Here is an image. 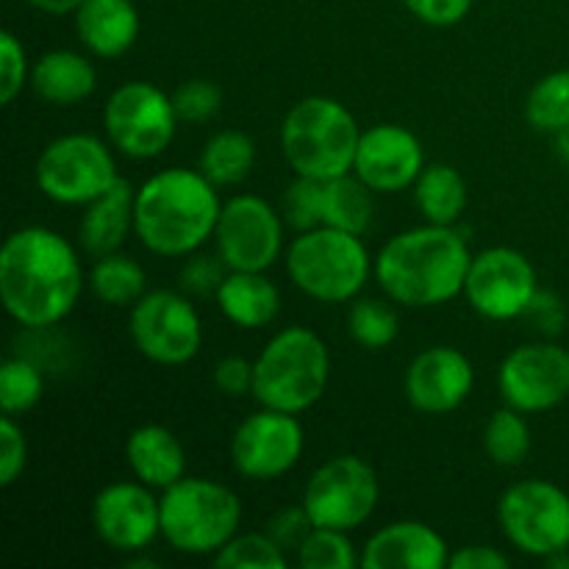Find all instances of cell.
I'll use <instances>...</instances> for the list:
<instances>
[{
    "instance_id": "obj_1",
    "label": "cell",
    "mask_w": 569,
    "mask_h": 569,
    "mask_svg": "<svg viewBox=\"0 0 569 569\" xmlns=\"http://www.w3.org/2000/svg\"><path fill=\"white\" fill-rule=\"evenodd\" d=\"M87 287L81 253L64 233L17 228L0 250V303L22 331H50L76 311Z\"/></svg>"
},
{
    "instance_id": "obj_2",
    "label": "cell",
    "mask_w": 569,
    "mask_h": 569,
    "mask_svg": "<svg viewBox=\"0 0 569 569\" xmlns=\"http://www.w3.org/2000/svg\"><path fill=\"white\" fill-rule=\"evenodd\" d=\"M470 264V244L459 228L422 222L383 242L372 278L400 309H437L465 295Z\"/></svg>"
},
{
    "instance_id": "obj_3",
    "label": "cell",
    "mask_w": 569,
    "mask_h": 569,
    "mask_svg": "<svg viewBox=\"0 0 569 569\" xmlns=\"http://www.w3.org/2000/svg\"><path fill=\"white\" fill-rule=\"evenodd\" d=\"M220 211V189L198 167H167L137 187L133 231L153 256L183 259L214 239Z\"/></svg>"
},
{
    "instance_id": "obj_4",
    "label": "cell",
    "mask_w": 569,
    "mask_h": 569,
    "mask_svg": "<svg viewBox=\"0 0 569 569\" xmlns=\"http://www.w3.org/2000/svg\"><path fill=\"white\" fill-rule=\"evenodd\" d=\"M361 128L353 111L328 94H309L281 122V153L295 176L331 181L353 172Z\"/></svg>"
},
{
    "instance_id": "obj_5",
    "label": "cell",
    "mask_w": 569,
    "mask_h": 569,
    "mask_svg": "<svg viewBox=\"0 0 569 569\" xmlns=\"http://www.w3.org/2000/svg\"><path fill=\"white\" fill-rule=\"evenodd\" d=\"M253 367L256 403L287 415L300 417L315 409L331 383V350L320 333L306 326L272 333Z\"/></svg>"
},
{
    "instance_id": "obj_6",
    "label": "cell",
    "mask_w": 569,
    "mask_h": 569,
    "mask_svg": "<svg viewBox=\"0 0 569 569\" xmlns=\"http://www.w3.org/2000/svg\"><path fill=\"white\" fill-rule=\"evenodd\" d=\"M289 281L317 303H353L376 272L359 233L317 226L300 231L283 253Z\"/></svg>"
},
{
    "instance_id": "obj_7",
    "label": "cell",
    "mask_w": 569,
    "mask_h": 569,
    "mask_svg": "<svg viewBox=\"0 0 569 569\" xmlns=\"http://www.w3.org/2000/svg\"><path fill=\"white\" fill-rule=\"evenodd\" d=\"M161 539L176 553L206 559L226 548L242 528V500L214 478L183 476L159 492Z\"/></svg>"
},
{
    "instance_id": "obj_8",
    "label": "cell",
    "mask_w": 569,
    "mask_h": 569,
    "mask_svg": "<svg viewBox=\"0 0 569 569\" xmlns=\"http://www.w3.org/2000/svg\"><path fill=\"white\" fill-rule=\"evenodd\" d=\"M33 181L53 203L83 209L120 181L114 148L94 133H61L39 153Z\"/></svg>"
},
{
    "instance_id": "obj_9",
    "label": "cell",
    "mask_w": 569,
    "mask_h": 569,
    "mask_svg": "<svg viewBox=\"0 0 569 569\" xmlns=\"http://www.w3.org/2000/svg\"><path fill=\"white\" fill-rule=\"evenodd\" d=\"M172 94L150 81H126L106 98L103 131L117 153L137 161L159 159L178 133Z\"/></svg>"
},
{
    "instance_id": "obj_10",
    "label": "cell",
    "mask_w": 569,
    "mask_h": 569,
    "mask_svg": "<svg viewBox=\"0 0 569 569\" xmlns=\"http://www.w3.org/2000/svg\"><path fill=\"white\" fill-rule=\"evenodd\" d=\"M498 522L506 542L531 559L569 550V495L548 478H526L500 495Z\"/></svg>"
},
{
    "instance_id": "obj_11",
    "label": "cell",
    "mask_w": 569,
    "mask_h": 569,
    "mask_svg": "<svg viewBox=\"0 0 569 569\" xmlns=\"http://www.w3.org/2000/svg\"><path fill=\"white\" fill-rule=\"evenodd\" d=\"M381 503V481L376 467L353 453L322 461L303 487L300 506L317 528L353 533L372 520Z\"/></svg>"
},
{
    "instance_id": "obj_12",
    "label": "cell",
    "mask_w": 569,
    "mask_h": 569,
    "mask_svg": "<svg viewBox=\"0 0 569 569\" xmlns=\"http://www.w3.org/2000/svg\"><path fill=\"white\" fill-rule=\"evenodd\" d=\"M128 337L159 367H183L203 348V320L187 292L153 289L128 311Z\"/></svg>"
},
{
    "instance_id": "obj_13",
    "label": "cell",
    "mask_w": 569,
    "mask_h": 569,
    "mask_svg": "<svg viewBox=\"0 0 569 569\" xmlns=\"http://www.w3.org/2000/svg\"><path fill=\"white\" fill-rule=\"evenodd\" d=\"M287 220L259 194H233L222 203L214 250L228 270L267 272L287 253Z\"/></svg>"
},
{
    "instance_id": "obj_14",
    "label": "cell",
    "mask_w": 569,
    "mask_h": 569,
    "mask_svg": "<svg viewBox=\"0 0 569 569\" xmlns=\"http://www.w3.org/2000/svg\"><path fill=\"white\" fill-rule=\"evenodd\" d=\"M539 292L537 267L515 248H483L472 253L467 272L465 298L476 315L492 322H509L526 317L528 306Z\"/></svg>"
},
{
    "instance_id": "obj_15",
    "label": "cell",
    "mask_w": 569,
    "mask_h": 569,
    "mask_svg": "<svg viewBox=\"0 0 569 569\" xmlns=\"http://www.w3.org/2000/svg\"><path fill=\"white\" fill-rule=\"evenodd\" d=\"M306 431L298 415L264 409L244 417L231 437V465L248 481H276L300 465Z\"/></svg>"
},
{
    "instance_id": "obj_16",
    "label": "cell",
    "mask_w": 569,
    "mask_h": 569,
    "mask_svg": "<svg viewBox=\"0 0 569 569\" xmlns=\"http://www.w3.org/2000/svg\"><path fill=\"white\" fill-rule=\"evenodd\" d=\"M498 392L522 415H545L569 398V350L556 342H526L498 367Z\"/></svg>"
},
{
    "instance_id": "obj_17",
    "label": "cell",
    "mask_w": 569,
    "mask_h": 569,
    "mask_svg": "<svg viewBox=\"0 0 569 569\" xmlns=\"http://www.w3.org/2000/svg\"><path fill=\"white\" fill-rule=\"evenodd\" d=\"M94 537L114 553H144L161 539V503L142 481H111L92 500Z\"/></svg>"
},
{
    "instance_id": "obj_18",
    "label": "cell",
    "mask_w": 569,
    "mask_h": 569,
    "mask_svg": "<svg viewBox=\"0 0 569 569\" xmlns=\"http://www.w3.org/2000/svg\"><path fill=\"white\" fill-rule=\"evenodd\" d=\"M472 389H476V367L470 356L453 345H431L406 367V400L420 415H450L470 400Z\"/></svg>"
},
{
    "instance_id": "obj_19",
    "label": "cell",
    "mask_w": 569,
    "mask_h": 569,
    "mask_svg": "<svg viewBox=\"0 0 569 569\" xmlns=\"http://www.w3.org/2000/svg\"><path fill=\"white\" fill-rule=\"evenodd\" d=\"M426 170V148L420 137L398 122H378L361 131L353 176L376 194L411 189Z\"/></svg>"
},
{
    "instance_id": "obj_20",
    "label": "cell",
    "mask_w": 569,
    "mask_h": 569,
    "mask_svg": "<svg viewBox=\"0 0 569 569\" xmlns=\"http://www.w3.org/2000/svg\"><path fill=\"white\" fill-rule=\"evenodd\" d=\"M450 548L437 528L420 520H398L378 528L361 548L365 569H445Z\"/></svg>"
},
{
    "instance_id": "obj_21",
    "label": "cell",
    "mask_w": 569,
    "mask_h": 569,
    "mask_svg": "<svg viewBox=\"0 0 569 569\" xmlns=\"http://www.w3.org/2000/svg\"><path fill=\"white\" fill-rule=\"evenodd\" d=\"M72 17L83 50L98 59L126 56L137 44L142 26L133 0H83Z\"/></svg>"
},
{
    "instance_id": "obj_22",
    "label": "cell",
    "mask_w": 569,
    "mask_h": 569,
    "mask_svg": "<svg viewBox=\"0 0 569 569\" xmlns=\"http://www.w3.org/2000/svg\"><path fill=\"white\" fill-rule=\"evenodd\" d=\"M133 203L137 189L120 178L109 192L100 194L89 206H83L81 222H78V244L87 256L100 259L122 250L133 231Z\"/></svg>"
},
{
    "instance_id": "obj_23",
    "label": "cell",
    "mask_w": 569,
    "mask_h": 569,
    "mask_svg": "<svg viewBox=\"0 0 569 569\" xmlns=\"http://www.w3.org/2000/svg\"><path fill=\"white\" fill-rule=\"evenodd\" d=\"M126 465L144 487L164 492L187 476V450L170 428L148 422L128 433Z\"/></svg>"
},
{
    "instance_id": "obj_24",
    "label": "cell",
    "mask_w": 569,
    "mask_h": 569,
    "mask_svg": "<svg viewBox=\"0 0 569 569\" xmlns=\"http://www.w3.org/2000/svg\"><path fill=\"white\" fill-rule=\"evenodd\" d=\"M28 87L48 106H78L98 89V70L87 53L56 48L33 61Z\"/></svg>"
},
{
    "instance_id": "obj_25",
    "label": "cell",
    "mask_w": 569,
    "mask_h": 569,
    "mask_svg": "<svg viewBox=\"0 0 569 569\" xmlns=\"http://www.w3.org/2000/svg\"><path fill=\"white\" fill-rule=\"evenodd\" d=\"M214 300L220 315L239 331H261L281 315V292L267 272L228 270Z\"/></svg>"
},
{
    "instance_id": "obj_26",
    "label": "cell",
    "mask_w": 569,
    "mask_h": 569,
    "mask_svg": "<svg viewBox=\"0 0 569 569\" xmlns=\"http://www.w3.org/2000/svg\"><path fill=\"white\" fill-rule=\"evenodd\" d=\"M415 206L433 226H459L470 203L465 176L453 164H426L415 187Z\"/></svg>"
},
{
    "instance_id": "obj_27",
    "label": "cell",
    "mask_w": 569,
    "mask_h": 569,
    "mask_svg": "<svg viewBox=\"0 0 569 569\" xmlns=\"http://www.w3.org/2000/svg\"><path fill=\"white\" fill-rule=\"evenodd\" d=\"M376 217V192L365 181L348 176L322 181V226L365 237Z\"/></svg>"
},
{
    "instance_id": "obj_28",
    "label": "cell",
    "mask_w": 569,
    "mask_h": 569,
    "mask_svg": "<svg viewBox=\"0 0 569 569\" xmlns=\"http://www.w3.org/2000/svg\"><path fill=\"white\" fill-rule=\"evenodd\" d=\"M253 164L256 142L244 131H233V128H222V131L211 133L198 159V170L217 189L242 183L253 172Z\"/></svg>"
},
{
    "instance_id": "obj_29",
    "label": "cell",
    "mask_w": 569,
    "mask_h": 569,
    "mask_svg": "<svg viewBox=\"0 0 569 569\" xmlns=\"http://www.w3.org/2000/svg\"><path fill=\"white\" fill-rule=\"evenodd\" d=\"M87 287L103 306L131 309L148 292V276L133 256L117 250V253L94 259V264L89 267Z\"/></svg>"
},
{
    "instance_id": "obj_30",
    "label": "cell",
    "mask_w": 569,
    "mask_h": 569,
    "mask_svg": "<svg viewBox=\"0 0 569 569\" xmlns=\"http://www.w3.org/2000/svg\"><path fill=\"white\" fill-rule=\"evenodd\" d=\"M533 448L526 415L511 406L495 411L483 426V450L498 467H520Z\"/></svg>"
},
{
    "instance_id": "obj_31",
    "label": "cell",
    "mask_w": 569,
    "mask_h": 569,
    "mask_svg": "<svg viewBox=\"0 0 569 569\" xmlns=\"http://www.w3.org/2000/svg\"><path fill=\"white\" fill-rule=\"evenodd\" d=\"M526 120L533 131L559 137L569 128V70L548 72L526 98Z\"/></svg>"
},
{
    "instance_id": "obj_32",
    "label": "cell",
    "mask_w": 569,
    "mask_h": 569,
    "mask_svg": "<svg viewBox=\"0 0 569 569\" xmlns=\"http://www.w3.org/2000/svg\"><path fill=\"white\" fill-rule=\"evenodd\" d=\"M348 333L365 350H383L400 337V317L392 300L356 298L348 311Z\"/></svg>"
},
{
    "instance_id": "obj_33",
    "label": "cell",
    "mask_w": 569,
    "mask_h": 569,
    "mask_svg": "<svg viewBox=\"0 0 569 569\" xmlns=\"http://www.w3.org/2000/svg\"><path fill=\"white\" fill-rule=\"evenodd\" d=\"M44 398V372L28 356H9L0 367V409L9 417H22Z\"/></svg>"
},
{
    "instance_id": "obj_34",
    "label": "cell",
    "mask_w": 569,
    "mask_h": 569,
    "mask_svg": "<svg viewBox=\"0 0 569 569\" xmlns=\"http://www.w3.org/2000/svg\"><path fill=\"white\" fill-rule=\"evenodd\" d=\"M211 561L220 569H283L289 565V553L267 531H239L226 548L211 556Z\"/></svg>"
},
{
    "instance_id": "obj_35",
    "label": "cell",
    "mask_w": 569,
    "mask_h": 569,
    "mask_svg": "<svg viewBox=\"0 0 569 569\" xmlns=\"http://www.w3.org/2000/svg\"><path fill=\"white\" fill-rule=\"evenodd\" d=\"M295 556L303 569H353L361 565V553H356L350 533L333 528H311Z\"/></svg>"
},
{
    "instance_id": "obj_36",
    "label": "cell",
    "mask_w": 569,
    "mask_h": 569,
    "mask_svg": "<svg viewBox=\"0 0 569 569\" xmlns=\"http://www.w3.org/2000/svg\"><path fill=\"white\" fill-rule=\"evenodd\" d=\"M281 214L295 233L322 226V181L295 176V181L283 189Z\"/></svg>"
},
{
    "instance_id": "obj_37",
    "label": "cell",
    "mask_w": 569,
    "mask_h": 569,
    "mask_svg": "<svg viewBox=\"0 0 569 569\" xmlns=\"http://www.w3.org/2000/svg\"><path fill=\"white\" fill-rule=\"evenodd\" d=\"M172 106H176L181 122H189V126L209 122L220 114L222 89L209 78H189L172 92Z\"/></svg>"
},
{
    "instance_id": "obj_38",
    "label": "cell",
    "mask_w": 569,
    "mask_h": 569,
    "mask_svg": "<svg viewBox=\"0 0 569 569\" xmlns=\"http://www.w3.org/2000/svg\"><path fill=\"white\" fill-rule=\"evenodd\" d=\"M31 83V64H28L26 44L17 33H0V103L11 106Z\"/></svg>"
},
{
    "instance_id": "obj_39",
    "label": "cell",
    "mask_w": 569,
    "mask_h": 569,
    "mask_svg": "<svg viewBox=\"0 0 569 569\" xmlns=\"http://www.w3.org/2000/svg\"><path fill=\"white\" fill-rule=\"evenodd\" d=\"M28 467V439L17 417L0 420V487L9 489L20 481Z\"/></svg>"
},
{
    "instance_id": "obj_40",
    "label": "cell",
    "mask_w": 569,
    "mask_h": 569,
    "mask_svg": "<svg viewBox=\"0 0 569 569\" xmlns=\"http://www.w3.org/2000/svg\"><path fill=\"white\" fill-rule=\"evenodd\" d=\"M228 276V267L222 264L220 256L192 253L187 256V264L181 270V292L187 295H217L222 278Z\"/></svg>"
},
{
    "instance_id": "obj_41",
    "label": "cell",
    "mask_w": 569,
    "mask_h": 569,
    "mask_svg": "<svg viewBox=\"0 0 569 569\" xmlns=\"http://www.w3.org/2000/svg\"><path fill=\"white\" fill-rule=\"evenodd\" d=\"M253 378L256 367L253 361L244 359V356H226V359L217 361L214 370H211L214 389L226 395V398H244V395H253Z\"/></svg>"
},
{
    "instance_id": "obj_42",
    "label": "cell",
    "mask_w": 569,
    "mask_h": 569,
    "mask_svg": "<svg viewBox=\"0 0 569 569\" xmlns=\"http://www.w3.org/2000/svg\"><path fill=\"white\" fill-rule=\"evenodd\" d=\"M406 9L431 28H453L467 20L472 0H403Z\"/></svg>"
},
{
    "instance_id": "obj_43",
    "label": "cell",
    "mask_w": 569,
    "mask_h": 569,
    "mask_svg": "<svg viewBox=\"0 0 569 569\" xmlns=\"http://www.w3.org/2000/svg\"><path fill=\"white\" fill-rule=\"evenodd\" d=\"M311 528H315V522L309 520L303 506H295V509L278 511L270 520V526H267V533H270V537L289 553V550L300 548V542L309 537Z\"/></svg>"
},
{
    "instance_id": "obj_44",
    "label": "cell",
    "mask_w": 569,
    "mask_h": 569,
    "mask_svg": "<svg viewBox=\"0 0 569 569\" xmlns=\"http://www.w3.org/2000/svg\"><path fill=\"white\" fill-rule=\"evenodd\" d=\"M526 320H531L533 326H537V331H542L545 337H556V333L565 331L567 309L565 303H561L559 295L539 289L537 298H533L531 306H528Z\"/></svg>"
},
{
    "instance_id": "obj_45",
    "label": "cell",
    "mask_w": 569,
    "mask_h": 569,
    "mask_svg": "<svg viewBox=\"0 0 569 569\" xmlns=\"http://www.w3.org/2000/svg\"><path fill=\"white\" fill-rule=\"evenodd\" d=\"M450 569H506L509 567V556L489 545H467L450 553Z\"/></svg>"
},
{
    "instance_id": "obj_46",
    "label": "cell",
    "mask_w": 569,
    "mask_h": 569,
    "mask_svg": "<svg viewBox=\"0 0 569 569\" xmlns=\"http://www.w3.org/2000/svg\"><path fill=\"white\" fill-rule=\"evenodd\" d=\"M31 9L42 11V14H50V17H64V14H76L78 6L83 3V0H26Z\"/></svg>"
},
{
    "instance_id": "obj_47",
    "label": "cell",
    "mask_w": 569,
    "mask_h": 569,
    "mask_svg": "<svg viewBox=\"0 0 569 569\" xmlns=\"http://www.w3.org/2000/svg\"><path fill=\"white\" fill-rule=\"evenodd\" d=\"M556 153H559V159L569 167V128L565 133H559V137H556Z\"/></svg>"
}]
</instances>
